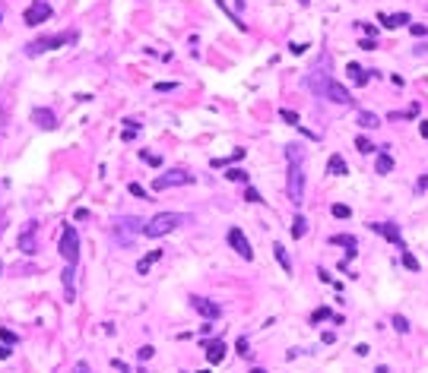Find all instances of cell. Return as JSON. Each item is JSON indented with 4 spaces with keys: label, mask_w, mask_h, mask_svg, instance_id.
I'll list each match as a JSON object with an SVG mask.
<instances>
[{
    "label": "cell",
    "mask_w": 428,
    "mask_h": 373,
    "mask_svg": "<svg viewBox=\"0 0 428 373\" xmlns=\"http://www.w3.org/2000/svg\"><path fill=\"white\" fill-rule=\"evenodd\" d=\"M285 158H289V199L298 206L305 199V149L298 142H292V146H285Z\"/></svg>",
    "instance_id": "6da1fadb"
},
{
    "label": "cell",
    "mask_w": 428,
    "mask_h": 373,
    "mask_svg": "<svg viewBox=\"0 0 428 373\" xmlns=\"http://www.w3.org/2000/svg\"><path fill=\"white\" fill-rule=\"evenodd\" d=\"M190 222V215H181V212H159V215H152V219L143 225V234L146 237H165V234H172L178 225H184Z\"/></svg>",
    "instance_id": "7a4b0ae2"
},
{
    "label": "cell",
    "mask_w": 428,
    "mask_h": 373,
    "mask_svg": "<svg viewBox=\"0 0 428 373\" xmlns=\"http://www.w3.org/2000/svg\"><path fill=\"white\" fill-rule=\"evenodd\" d=\"M143 225H146V222H140L137 215H124V219H114L111 222V234H114L117 244L130 247V244H134V237L143 234Z\"/></svg>",
    "instance_id": "3957f363"
},
{
    "label": "cell",
    "mask_w": 428,
    "mask_h": 373,
    "mask_svg": "<svg viewBox=\"0 0 428 373\" xmlns=\"http://www.w3.org/2000/svg\"><path fill=\"white\" fill-rule=\"evenodd\" d=\"M70 41H76V32H57V35H45V38H35L26 44V54L29 57H38L45 51H54V47H61V44H70Z\"/></svg>",
    "instance_id": "277c9868"
},
{
    "label": "cell",
    "mask_w": 428,
    "mask_h": 373,
    "mask_svg": "<svg viewBox=\"0 0 428 373\" xmlns=\"http://www.w3.org/2000/svg\"><path fill=\"white\" fill-rule=\"evenodd\" d=\"M57 250H61V256H64L67 266H76V259H79V237H76V228L73 225H64Z\"/></svg>",
    "instance_id": "5b68a950"
},
{
    "label": "cell",
    "mask_w": 428,
    "mask_h": 373,
    "mask_svg": "<svg viewBox=\"0 0 428 373\" xmlns=\"http://www.w3.org/2000/svg\"><path fill=\"white\" fill-rule=\"evenodd\" d=\"M51 16H54V10H51L48 0H32L26 7V13H22V22H26V26H41V22H48Z\"/></svg>",
    "instance_id": "8992f818"
},
{
    "label": "cell",
    "mask_w": 428,
    "mask_h": 373,
    "mask_svg": "<svg viewBox=\"0 0 428 373\" xmlns=\"http://www.w3.org/2000/svg\"><path fill=\"white\" fill-rule=\"evenodd\" d=\"M184 184H194V174L187 171H168L152 180V190H172V187H184Z\"/></svg>",
    "instance_id": "52a82bcc"
},
{
    "label": "cell",
    "mask_w": 428,
    "mask_h": 373,
    "mask_svg": "<svg viewBox=\"0 0 428 373\" xmlns=\"http://www.w3.org/2000/svg\"><path fill=\"white\" fill-rule=\"evenodd\" d=\"M229 244H232V250L241 259H254V250H251V244H247V237H244L241 228H229Z\"/></svg>",
    "instance_id": "ba28073f"
},
{
    "label": "cell",
    "mask_w": 428,
    "mask_h": 373,
    "mask_svg": "<svg viewBox=\"0 0 428 373\" xmlns=\"http://www.w3.org/2000/svg\"><path fill=\"white\" fill-rule=\"evenodd\" d=\"M190 307H194L200 316H206V319H219L222 316V307L216 304V300H209V297H190Z\"/></svg>",
    "instance_id": "9c48e42d"
},
{
    "label": "cell",
    "mask_w": 428,
    "mask_h": 373,
    "mask_svg": "<svg viewBox=\"0 0 428 373\" xmlns=\"http://www.w3.org/2000/svg\"><path fill=\"white\" fill-rule=\"evenodd\" d=\"M324 98H330L333 104H352V95L346 92V86H339L336 79H327V89H324Z\"/></svg>",
    "instance_id": "30bf717a"
},
{
    "label": "cell",
    "mask_w": 428,
    "mask_h": 373,
    "mask_svg": "<svg viewBox=\"0 0 428 373\" xmlns=\"http://www.w3.org/2000/svg\"><path fill=\"white\" fill-rule=\"evenodd\" d=\"M371 231H377V234H384L390 244H397L400 250H406V244H403V234H400V228L394 225V222H374L371 225Z\"/></svg>",
    "instance_id": "8fae6325"
},
{
    "label": "cell",
    "mask_w": 428,
    "mask_h": 373,
    "mask_svg": "<svg viewBox=\"0 0 428 373\" xmlns=\"http://www.w3.org/2000/svg\"><path fill=\"white\" fill-rule=\"evenodd\" d=\"M32 124L38 130H57V117H54V111H48V108H35V111H32Z\"/></svg>",
    "instance_id": "7c38bea8"
},
{
    "label": "cell",
    "mask_w": 428,
    "mask_h": 373,
    "mask_svg": "<svg viewBox=\"0 0 428 373\" xmlns=\"http://www.w3.org/2000/svg\"><path fill=\"white\" fill-rule=\"evenodd\" d=\"M35 234H38V225H35V222L19 234V250H22V253H29V256L38 250V244H35Z\"/></svg>",
    "instance_id": "4fadbf2b"
},
{
    "label": "cell",
    "mask_w": 428,
    "mask_h": 373,
    "mask_svg": "<svg viewBox=\"0 0 428 373\" xmlns=\"http://www.w3.org/2000/svg\"><path fill=\"white\" fill-rule=\"evenodd\" d=\"M203 345H206V360H209V364H222V360H225V351H229V348H225V342L216 339V342H203Z\"/></svg>",
    "instance_id": "5bb4252c"
},
{
    "label": "cell",
    "mask_w": 428,
    "mask_h": 373,
    "mask_svg": "<svg viewBox=\"0 0 428 373\" xmlns=\"http://www.w3.org/2000/svg\"><path fill=\"white\" fill-rule=\"evenodd\" d=\"M330 244L346 247V256H349V259H352L355 253H359V240H355L352 234H333V237H330Z\"/></svg>",
    "instance_id": "9a60e30c"
},
{
    "label": "cell",
    "mask_w": 428,
    "mask_h": 373,
    "mask_svg": "<svg viewBox=\"0 0 428 373\" xmlns=\"http://www.w3.org/2000/svg\"><path fill=\"white\" fill-rule=\"evenodd\" d=\"M377 22H380L384 29H400V26H406V22H409V13H394V16L377 13Z\"/></svg>",
    "instance_id": "2e32d148"
},
{
    "label": "cell",
    "mask_w": 428,
    "mask_h": 373,
    "mask_svg": "<svg viewBox=\"0 0 428 373\" xmlns=\"http://www.w3.org/2000/svg\"><path fill=\"white\" fill-rule=\"evenodd\" d=\"M73 275H76V266H67V269H64V297H67V304H73V300H76Z\"/></svg>",
    "instance_id": "e0dca14e"
},
{
    "label": "cell",
    "mask_w": 428,
    "mask_h": 373,
    "mask_svg": "<svg viewBox=\"0 0 428 373\" xmlns=\"http://www.w3.org/2000/svg\"><path fill=\"white\" fill-rule=\"evenodd\" d=\"M327 174H333V177L349 174V168H346V162H343V155H330V158H327Z\"/></svg>",
    "instance_id": "ac0fdd59"
},
{
    "label": "cell",
    "mask_w": 428,
    "mask_h": 373,
    "mask_svg": "<svg viewBox=\"0 0 428 373\" xmlns=\"http://www.w3.org/2000/svg\"><path fill=\"white\" fill-rule=\"evenodd\" d=\"M273 256H276V262L282 266V272H292V259H289V253H285L282 244H273Z\"/></svg>",
    "instance_id": "d6986e66"
},
{
    "label": "cell",
    "mask_w": 428,
    "mask_h": 373,
    "mask_svg": "<svg viewBox=\"0 0 428 373\" xmlns=\"http://www.w3.org/2000/svg\"><path fill=\"white\" fill-rule=\"evenodd\" d=\"M374 171H377V174H390V171H394V155H390V152H380Z\"/></svg>",
    "instance_id": "ffe728a7"
},
{
    "label": "cell",
    "mask_w": 428,
    "mask_h": 373,
    "mask_svg": "<svg viewBox=\"0 0 428 373\" xmlns=\"http://www.w3.org/2000/svg\"><path fill=\"white\" fill-rule=\"evenodd\" d=\"M346 73H349V79L355 82V86H365V82H368V73H365V70H362L359 64H349V67H346Z\"/></svg>",
    "instance_id": "44dd1931"
},
{
    "label": "cell",
    "mask_w": 428,
    "mask_h": 373,
    "mask_svg": "<svg viewBox=\"0 0 428 373\" xmlns=\"http://www.w3.org/2000/svg\"><path fill=\"white\" fill-rule=\"evenodd\" d=\"M162 259V250H152V253L149 256H143L140 262H137V272L143 275V272H149V266H152V262H159Z\"/></svg>",
    "instance_id": "7402d4cb"
},
{
    "label": "cell",
    "mask_w": 428,
    "mask_h": 373,
    "mask_svg": "<svg viewBox=\"0 0 428 373\" xmlns=\"http://www.w3.org/2000/svg\"><path fill=\"white\" fill-rule=\"evenodd\" d=\"M308 234V219H305V215H295V219H292V237H305Z\"/></svg>",
    "instance_id": "603a6c76"
},
{
    "label": "cell",
    "mask_w": 428,
    "mask_h": 373,
    "mask_svg": "<svg viewBox=\"0 0 428 373\" xmlns=\"http://www.w3.org/2000/svg\"><path fill=\"white\" fill-rule=\"evenodd\" d=\"M359 124H362L365 130H377V127H380V117L371 114V111H362V114H359Z\"/></svg>",
    "instance_id": "cb8c5ba5"
},
{
    "label": "cell",
    "mask_w": 428,
    "mask_h": 373,
    "mask_svg": "<svg viewBox=\"0 0 428 373\" xmlns=\"http://www.w3.org/2000/svg\"><path fill=\"white\" fill-rule=\"evenodd\" d=\"M124 124H127V130H121V139H124V142H130V139H134V136L140 133V124H137V120H124Z\"/></svg>",
    "instance_id": "d4e9b609"
},
{
    "label": "cell",
    "mask_w": 428,
    "mask_h": 373,
    "mask_svg": "<svg viewBox=\"0 0 428 373\" xmlns=\"http://www.w3.org/2000/svg\"><path fill=\"white\" fill-rule=\"evenodd\" d=\"M225 177L238 180V184H247V171H241V168H225Z\"/></svg>",
    "instance_id": "484cf974"
},
{
    "label": "cell",
    "mask_w": 428,
    "mask_h": 373,
    "mask_svg": "<svg viewBox=\"0 0 428 373\" xmlns=\"http://www.w3.org/2000/svg\"><path fill=\"white\" fill-rule=\"evenodd\" d=\"M355 149H359L362 155H368V152H374V142L365 139V136H359V139H355Z\"/></svg>",
    "instance_id": "4316f807"
},
{
    "label": "cell",
    "mask_w": 428,
    "mask_h": 373,
    "mask_svg": "<svg viewBox=\"0 0 428 373\" xmlns=\"http://www.w3.org/2000/svg\"><path fill=\"white\" fill-rule=\"evenodd\" d=\"M403 266L412 269V272H419V259H415V256L409 253V250H403Z\"/></svg>",
    "instance_id": "83f0119b"
},
{
    "label": "cell",
    "mask_w": 428,
    "mask_h": 373,
    "mask_svg": "<svg viewBox=\"0 0 428 373\" xmlns=\"http://www.w3.org/2000/svg\"><path fill=\"white\" fill-rule=\"evenodd\" d=\"M330 212H333V219H349V215H352V209L343 206V202H336V206H333Z\"/></svg>",
    "instance_id": "f1b7e54d"
},
{
    "label": "cell",
    "mask_w": 428,
    "mask_h": 373,
    "mask_svg": "<svg viewBox=\"0 0 428 373\" xmlns=\"http://www.w3.org/2000/svg\"><path fill=\"white\" fill-rule=\"evenodd\" d=\"M279 117L285 120V124H292V127H298V114H295V111H289V108H282V111H279Z\"/></svg>",
    "instance_id": "f546056e"
},
{
    "label": "cell",
    "mask_w": 428,
    "mask_h": 373,
    "mask_svg": "<svg viewBox=\"0 0 428 373\" xmlns=\"http://www.w3.org/2000/svg\"><path fill=\"white\" fill-rule=\"evenodd\" d=\"M320 319H336V316H333V313H330V310H327V307H320V310H314V316H311V323H320Z\"/></svg>",
    "instance_id": "4dcf8cb0"
},
{
    "label": "cell",
    "mask_w": 428,
    "mask_h": 373,
    "mask_svg": "<svg viewBox=\"0 0 428 373\" xmlns=\"http://www.w3.org/2000/svg\"><path fill=\"white\" fill-rule=\"evenodd\" d=\"M152 354H156V348H152V345H143L140 351H137V357H140V360H149Z\"/></svg>",
    "instance_id": "1f68e13d"
},
{
    "label": "cell",
    "mask_w": 428,
    "mask_h": 373,
    "mask_svg": "<svg viewBox=\"0 0 428 373\" xmlns=\"http://www.w3.org/2000/svg\"><path fill=\"white\" fill-rule=\"evenodd\" d=\"M244 199H247V202H264V199H260V193H257L251 184H247V190H244Z\"/></svg>",
    "instance_id": "d6a6232c"
},
{
    "label": "cell",
    "mask_w": 428,
    "mask_h": 373,
    "mask_svg": "<svg viewBox=\"0 0 428 373\" xmlns=\"http://www.w3.org/2000/svg\"><path fill=\"white\" fill-rule=\"evenodd\" d=\"M394 329H397V332H409V323H406V316H394Z\"/></svg>",
    "instance_id": "836d02e7"
},
{
    "label": "cell",
    "mask_w": 428,
    "mask_h": 373,
    "mask_svg": "<svg viewBox=\"0 0 428 373\" xmlns=\"http://www.w3.org/2000/svg\"><path fill=\"white\" fill-rule=\"evenodd\" d=\"M140 158L146 162V165H162V158H159V155H152V152H140Z\"/></svg>",
    "instance_id": "e575fe53"
},
{
    "label": "cell",
    "mask_w": 428,
    "mask_h": 373,
    "mask_svg": "<svg viewBox=\"0 0 428 373\" xmlns=\"http://www.w3.org/2000/svg\"><path fill=\"white\" fill-rule=\"evenodd\" d=\"M127 190H130V193H134V196H137V199H146V190H143V187H140V184H130V187H127Z\"/></svg>",
    "instance_id": "d590c367"
},
{
    "label": "cell",
    "mask_w": 428,
    "mask_h": 373,
    "mask_svg": "<svg viewBox=\"0 0 428 373\" xmlns=\"http://www.w3.org/2000/svg\"><path fill=\"white\" fill-rule=\"evenodd\" d=\"M178 82H156V92H175Z\"/></svg>",
    "instance_id": "8d00e7d4"
},
{
    "label": "cell",
    "mask_w": 428,
    "mask_h": 373,
    "mask_svg": "<svg viewBox=\"0 0 428 373\" xmlns=\"http://www.w3.org/2000/svg\"><path fill=\"white\" fill-rule=\"evenodd\" d=\"M238 354H241V357H247V354H251V351H247V339H244V335H241V339H238Z\"/></svg>",
    "instance_id": "74e56055"
},
{
    "label": "cell",
    "mask_w": 428,
    "mask_h": 373,
    "mask_svg": "<svg viewBox=\"0 0 428 373\" xmlns=\"http://www.w3.org/2000/svg\"><path fill=\"white\" fill-rule=\"evenodd\" d=\"M0 339H4L7 345H13V342H16V335H13V332H10V329H0Z\"/></svg>",
    "instance_id": "f35d334b"
},
{
    "label": "cell",
    "mask_w": 428,
    "mask_h": 373,
    "mask_svg": "<svg viewBox=\"0 0 428 373\" xmlns=\"http://www.w3.org/2000/svg\"><path fill=\"white\" fill-rule=\"evenodd\" d=\"M73 373H92V367H89V364H86V360H79V364H76V367H73Z\"/></svg>",
    "instance_id": "ab89813d"
},
{
    "label": "cell",
    "mask_w": 428,
    "mask_h": 373,
    "mask_svg": "<svg viewBox=\"0 0 428 373\" xmlns=\"http://www.w3.org/2000/svg\"><path fill=\"white\" fill-rule=\"evenodd\" d=\"M359 47H362V51H374V47H377V44H374V41H371V38H365V41H362V44H359Z\"/></svg>",
    "instance_id": "60d3db41"
},
{
    "label": "cell",
    "mask_w": 428,
    "mask_h": 373,
    "mask_svg": "<svg viewBox=\"0 0 428 373\" xmlns=\"http://www.w3.org/2000/svg\"><path fill=\"white\" fill-rule=\"evenodd\" d=\"M362 29H365V35H368V38H371V35H374V32H377V29H374V26H371V22H362Z\"/></svg>",
    "instance_id": "b9f144b4"
},
{
    "label": "cell",
    "mask_w": 428,
    "mask_h": 373,
    "mask_svg": "<svg viewBox=\"0 0 428 373\" xmlns=\"http://www.w3.org/2000/svg\"><path fill=\"white\" fill-rule=\"evenodd\" d=\"M4 124H7V111H4V104H0V136H4Z\"/></svg>",
    "instance_id": "7bdbcfd3"
},
{
    "label": "cell",
    "mask_w": 428,
    "mask_h": 373,
    "mask_svg": "<svg viewBox=\"0 0 428 373\" xmlns=\"http://www.w3.org/2000/svg\"><path fill=\"white\" fill-rule=\"evenodd\" d=\"M412 35H419V38H422V35H428V29L425 26H412Z\"/></svg>",
    "instance_id": "ee69618b"
},
{
    "label": "cell",
    "mask_w": 428,
    "mask_h": 373,
    "mask_svg": "<svg viewBox=\"0 0 428 373\" xmlns=\"http://www.w3.org/2000/svg\"><path fill=\"white\" fill-rule=\"evenodd\" d=\"M7 357H10V348H7V345H0V360H7Z\"/></svg>",
    "instance_id": "f6af8a7d"
},
{
    "label": "cell",
    "mask_w": 428,
    "mask_h": 373,
    "mask_svg": "<svg viewBox=\"0 0 428 373\" xmlns=\"http://www.w3.org/2000/svg\"><path fill=\"white\" fill-rule=\"evenodd\" d=\"M419 133H422V136H428V120H422V124H419Z\"/></svg>",
    "instance_id": "bcb514c9"
},
{
    "label": "cell",
    "mask_w": 428,
    "mask_h": 373,
    "mask_svg": "<svg viewBox=\"0 0 428 373\" xmlns=\"http://www.w3.org/2000/svg\"><path fill=\"white\" fill-rule=\"evenodd\" d=\"M251 373H267V370H264V367H254V370H251Z\"/></svg>",
    "instance_id": "7dc6e473"
},
{
    "label": "cell",
    "mask_w": 428,
    "mask_h": 373,
    "mask_svg": "<svg viewBox=\"0 0 428 373\" xmlns=\"http://www.w3.org/2000/svg\"><path fill=\"white\" fill-rule=\"evenodd\" d=\"M298 4H302V7H308V4H311V0H298Z\"/></svg>",
    "instance_id": "c3c4849f"
},
{
    "label": "cell",
    "mask_w": 428,
    "mask_h": 373,
    "mask_svg": "<svg viewBox=\"0 0 428 373\" xmlns=\"http://www.w3.org/2000/svg\"><path fill=\"white\" fill-rule=\"evenodd\" d=\"M0 275H4V262H0Z\"/></svg>",
    "instance_id": "681fc988"
},
{
    "label": "cell",
    "mask_w": 428,
    "mask_h": 373,
    "mask_svg": "<svg viewBox=\"0 0 428 373\" xmlns=\"http://www.w3.org/2000/svg\"><path fill=\"white\" fill-rule=\"evenodd\" d=\"M0 22H4V13H0Z\"/></svg>",
    "instance_id": "f907efd6"
},
{
    "label": "cell",
    "mask_w": 428,
    "mask_h": 373,
    "mask_svg": "<svg viewBox=\"0 0 428 373\" xmlns=\"http://www.w3.org/2000/svg\"><path fill=\"white\" fill-rule=\"evenodd\" d=\"M200 373H209V370H200Z\"/></svg>",
    "instance_id": "816d5d0a"
}]
</instances>
